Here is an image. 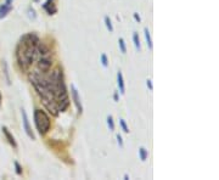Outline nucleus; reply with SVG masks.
Masks as SVG:
<instances>
[{"instance_id": "1", "label": "nucleus", "mask_w": 219, "mask_h": 180, "mask_svg": "<svg viewBox=\"0 0 219 180\" xmlns=\"http://www.w3.org/2000/svg\"><path fill=\"white\" fill-rule=\"evenodd\" d=\"M34 122H35V125H37L40 134H45V133L49 130L50 118L48 117V114H46L44 111H41V110H35L34 111Z\"/></svg>"}, {"instance_id": "2", "label": "nucleus", "mask_w": 219, "mask_h": 180, "mask_svg": "<svg viewBox=\"0 0 219 180\" xmlns=\"http://www.w3.org/2000/svg\"><path fill=\"white\" fill-rule=\"evenodd\" d=\"M51 59L49 57V55H45V56H41L40 60L38 62V67L41 69V72H48L50 67H51Z\"/></svg>"}, {"instance_id": "3", "label": "nucleus", "mask_w": 219, "mask_h": 180, "mask_svg": "<svg viewBox=\"0 0 219 180\" xmlns=\"http://www.w3.org/2000/svg\"><path fill=\"white\" fill-rule=\"evenodd\" d=\"M12 3L14 0H5V3L3 5H0V20L4 18L12 10Z\"/></svg>"}, {"instance_id": "4", "label": "nucleus", "mask_w": 219, "mask_h": 180, "mask_svg": "<svg viewBox=\"0 0 219 180\" xmlns=\"http://www.w3.org/2000/svg\"><path fill=\"white\" fill-rule=\"evenodd\" d=\"M22 118H23V127H25V129H26V133H27V135L32 139V140H34L35 136L33 134V131H32V128L31 125H29V120H28V117H27V113L25 110H22Z\"/></svg>"}, {"instance_id": "5", "label": "nucleus", "mask_w": 219, "mask_h": 180, "mask_svg": "<svg viewBox=\"0 0 219 180\" xmlns=\"http://www.w3.org/2000/svg\"><path fill=\"white\" fill-rule=\"evenodd\" d=\"M71 90H72V96H73V100H74V103H76V106L77 108H78V112L82 113L83 111V108H82V103H80V99L78 96V90L76 89V86L72 84L71 85Z\"/></svg>"}, {"instance_id": "6", "label": "nucleus", "mask_w": 219, "mask_h": 180, "mask_svg": "<svg viewBox=\"0 0 219 180\" xmlns=\"http://www.w3.org/2000/svg\"><path fill=\"white\" fill-rule=\"evenodd\" d=\"M1 130H3V133H4L5 138L8 139L9 144H10L12 147H15V149H16V147H17V144H16V141H15V138H14L12 135H11V133L9 131V129H8L6 127H3V128H1Z\"/></svg>"}, {"instance_id": "7", "label": "nucleus", "mask_w": 219, "mask_h": 180, "mask_svg": "<svg viewBox=\"0 0 219 180\" xmlns=\"http://www.w3.org/2000/svg\"><path fill=\"white\" fill-rule=\"evenodd\" d=\"M117 82H118V86H119V90L122 94H124L126 92V88H124V82H123V75L121 72L117 73Z\"/></svg>"}, {"instance_id": "8", "label": "nucleus", "mask_w": 219, "mask_h": 180, "mask_svg": "<svg viewBox=\"0 0 219 180\" xmlns=\"http://www.w3.org/2000/svg\"><path fill=\"white\" fill-rule=\"evenodd\" d=\"M139 156H140V159L141 161H146L147 156H149V152H147V150L145 147H140L139 150Z\"/></svg>"}, {"instance_id": "9", "label": "nucleus", "mask_w": 219, "mask_h": 180, "mask_svg": "<svg viewBox=\"0 0 219 180\" xmlns=\"http://www.w3.org/2000/svg\"><path fill=\"white\" fill-rule=\"evenodd\" d=\"M145 38H146V42H147V45H149V48L152 49V40H151V37H150V32L147 28H145Z\"/></svg>"}, {"instance_id": "10", "label": "nucleus", "mask_w": 219, "mask_h": 180, "mask_svg": "<svg viewBox=\"0 0 219 180\" xmlns=\"http://www.w3.org/2000/svg\"><path fill=\"white\" fill-rule=\"evenodd\" d=\"M133 40H134L135 48H137L138 50H140V39H139V34H138V33H134V36H133Z\"/></svg>"}, {"instance_id": "11", "label": "nucleus", "mask_w": 219, "mask_h": 180, "mask_svg": "<svg viewBox=\"0 0 219 180\" xmlns=\"http://www.w3.org/2000/svg\"><path fill=\"white\" fill-rule=\"evenodd\" d=\"M118 44H119V48H121V51H122V54H126V53H127L126 43H124V40H123L122 38H119V40H118Z\"/></svg>"}, {"instance_id": "12", "label": "nucleus", "mask_w": 219, "mask_h": 180, "mask_svg": "<svg viewBox=\"0 0 219 180\" xmlns=\"http://www.w3.org/2000/svg\"><path fill=\"white\" fill-rule=\"evenodd\" d=\"M105 23H106V27H107V29H108L110 32L113 31V27H112V23H111V20L108 18V16L105 17Z\"/></svg>"}, {"instance_id": "13", "label": "nucleus", "mask_w": 219, "mask_h": 180, "mask_svg": "<svg viewBox=\"0 0 219 180\" xmlns=\"http://www.w3.org/2000/svg\"><path fill=\"white\" fill-rule=\"evenodd\" d=\"M119 124H121V127H122V129H123L124 133H129V128L127 127L126 120H124V119H119Z\"/></svg>"}, {"instance_id": "14", "label": "nucleus", "mask_w": 219, "mask_h": 180, "mask_svg": "<svg viewBox=\"0 0 219 180\" xmlns=\"http://www.w3.org/2000/svg\"><path fill=\"white\" fill-rule=\"evenodd\" d=\"M107 124H108L111 130H115V123H113V118H112V116H108L107 117Z\"/></svg>"}, {"instance_id": "15", "label": "nucleus", "mask_w": 219, "mask_h": 180, "mask_svg": "<svg viewBox=\"0 0 219 180\" xmlns=\"http://www.w3.org/2000/svg\"><path fill=\"white\" fill-rule=\"evenodd\" d=\"M4 72H5V75H6V79H8V83L10 84V78H9V69H8V63L4 61Z\"/></svg>"}, {"instance_id": "16", "label": "nucleus", "mask_w": 219, "mask_h": 180, "mask_svg": "<svg viewBox=\"0 0 219 180\" xmlns=\"http://www.w3.org/2000/svg\"><path fill=\"white\" fill-rule=\"evenodd\" d=\"M101 63L105 66V67H107V65H108V61H107V56H106L105 54H102L101 55Z\"/></svg>"}, {"instance_id": "17", "label": "nucleus", "mask_w": 219, "mask_h": 180, "mask_svg": "<svg viewBox=\"0 0 219 180\" xmlns=\"http://www.w3.org/2000/svg\"><path fill=\"white\" fill-rule=\"evenodd\" d=\"M15 167H16V173L19 174V175H21V174H22V168L19 164V162H15Z\"/></svg>"}, {"instance_id": "18", "label": "nucleus", "mask_w": 219, "mask_h": 180, "mask_svg": "<svg viewBox=\"0 0 219 180\" xmlns=\"http://www.w3.org/2000/svg\"><path fill=\"white\" fill-rule=\"evenodd\" d=\"M116 138H117V141H118V144H119V146L122 147V146H123V140H122V136H121L119 134H117V135H116Z\"/></svg>"}, {"instance_id": "19", "label": "nucleus", "mask_w": 219, "mask_h": 180, "mask_svg": "<svg viewBox=\"0 0 219 180\" xmlns=\"http://www.w3.org/2000/svg\"><path fill=\"white\" fill-rule=\"evenodd\" d=\"M134 18H135V21H137V22H140L141 21V18H140V16L137 14V12H135L134 14Z\"/></svg>"}, {"instance_id": "20", "label": "nucleus", "mask_w": 219, "mask_h": 180, "mask_svg": "<svg viewBox=\"0 0 219 180\" xmlns=\"http://www.w3.org/2000/svg\"><path fill=\"white\" fill-rule=\"evenodd\" d=\"M147 86H149V88H150L151 90L153 89V88H152V84H151V80H150V79H147Z\"/></svg>"}, {"instance_id": "21", "label": "nucleus", "mask_w": 219, "mask_h": 180, "mask_svg": "<svg viewBox=\"0 0 219 180\" xmlns=\"http://www.w3.org/2000/svg\"><path fill=\"white\" fill-rule=\"evenodd\" d=\"M115 100H116V101H118V94H117V92L115 94Z\"/></svg>"}, {"instance_id": "22", "label": "nucleus", "mask_w": 219, "mask_h": 180, "mask_svg": "<svg viewBox=\"0 0 219 180\" xmlns=\"http://www.w3.org/2000/svg\"><path fill=\"white\" fill-rule=\"evenodd\" d=\"M0 103H1V92H0Z\"/></svg>"}, {"instance_id": "23", "label": "nucleus", "mask_w": 219, "mask_h": 180, "mask_svg": "<svg viewBox=\"0 0 219 180\" xmlns=\"http://www.w3.org/2000/svg\"><path fill=\"white\" fill-rule=\"evenodd\" d=\"M34 1H39V0H34Z\"/></svg>"}]
</instances>
